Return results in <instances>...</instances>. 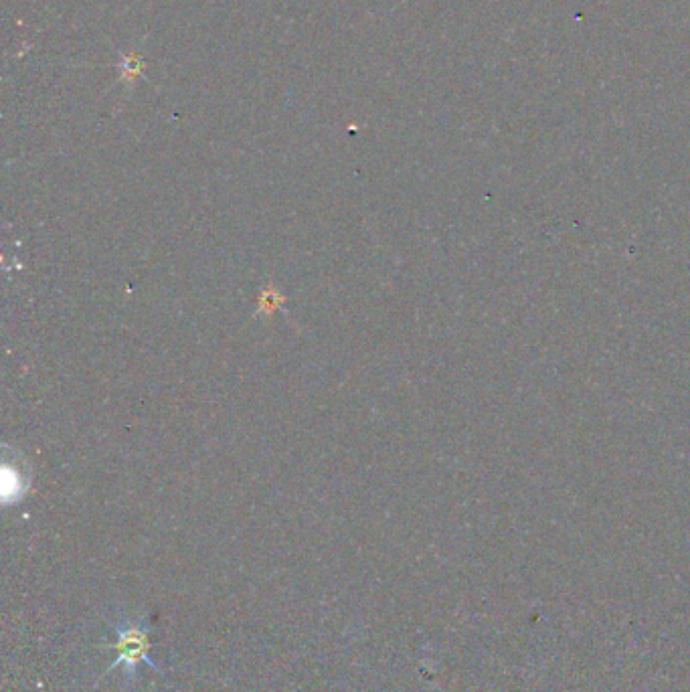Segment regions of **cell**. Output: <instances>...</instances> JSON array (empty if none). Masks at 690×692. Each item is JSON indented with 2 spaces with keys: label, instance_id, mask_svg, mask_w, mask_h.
<instances>
[{
  "label": "cell",
  "instance_id": "1",
  "mask_svg": "<svg viewBox=\"0 0 690 692\" xmlns=\"http://www.w3.org/2000/svg\"><path fill=\"white\" fill-rule=\"evenodd\" d=\"M116 640L110 644V648L116 652V660L110 666V670L124 666L128 680H134L138 674L140 664H148L154 670H160L148 656L152 644H150V630L142 622H124L114 628Z\"/></svg>",
  "mask_w": 690,
  "mask_h": 692
}]
</instances>
